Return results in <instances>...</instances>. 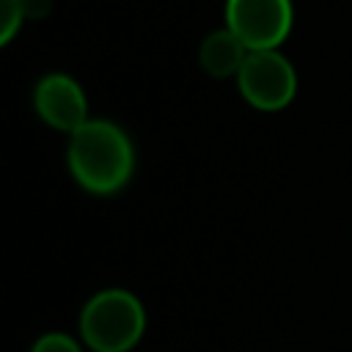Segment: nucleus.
I'll return each mask as SVG.
<instances>
[{
	"instance_id": "nucleus-1",
	"label": "nucleus",
	"mask_w": 352,
	"mask_h": 352,
	"mask_svg": "<svg viewBox=\"0 0 352 352\" xmlns=\"http://www.w3.org/2000/svg\"><path fill=\"white\" fill-rule=\"evenodd\" d=\"M66 165L85 192L113 195L135 173V146L116 121L91 118L69 135Z\"/></svg>"
},
{
	"instance_id": "nucleus-2",
	"label": "nucleus",
	"mask_w": 352,
	"mask_h": 352,
	"mask_svg": "<svg viewBox=\"0 0 352 352\" xmlns=\"http://www.w3.org/2000/svg\"><path fill=\"white\" fill-rule=\"evenodd\" d=\"M146 333V308L126 289H102L80 311V341L91 352H129Z\"/></svg>"
},
{
	"instance_id": "nucleus-3",
	"label": "nucleus",
	"mask_w": 352,
	"mask_h": 352,
	"mask_svg": "<svg viewBox=\"0 0 352 352\" xmlns=\"http://www.w3.org/2000/svg\"><path fill=\"white\" fill-rule=\"evenodd\" d=\"M236 88L242 99L264 113L283 110L297 94V72L280 50H256L245 58Z\"/></svg>"
},
{
	"instance_id": "nucleus-4",
	"label": "nucleus",
	"mask_w": 352,
	"mask_h": 352,
	"mask_svg": "<svg viewBox=\"0 0 352 352\" xmlns=\"http://www.w3.org/2000/svg\"><path fill=\"white\" fill-rule=\"evenodd\" d=\"M294 25L292 0H226V28L250 50H278Z\"/></svg>"
},
{
	"instance_id": "nucleus-5",
	"label": "nucleus",
	"mask_w": 352,
	"mask_h": 352,
	"mask_svg": "<svg viewBox=\"0 0 352 352\" xmlns=\"http://www.w3.org/2000/svg\"><path fill=\"white\" fill-rule=\"evenodd\" d=\"M33 107L47 126L66 132V135H74L85 121H91L88 118V96H85L82 85L63 72L44 74L36 82Z\"/></svg>"
},
{
	"instance_id": "nucleus-6",
	"label": "nucleus",
	"mask_w": 352,
	"mask_h": 352,
	"mask_svg": "<svg viewBox=\"0 0 352 352\" xmlns=\"http://www.w3.org/2000/svg\"><path fill=\"white\" fill-rule=\"evenodd\" d=\"M248 55H250V50L228 28L206 33L201 47H198V63L214 80H226V77L236 80V74H239V69H242Z\"/></svg>"
},
{
	"instance_id": "nucleus-7",
	"label": "nucleus",
	"mask_w": 352,
	"mask_h": 352,
	"mask_svg": "<svg viewBox=\"0 0 352 352\" xmlns=\"http://www.w3.org/2000/svg\"><path fill=\"white\" fill-rule=\"evenodd\" d=\"M25 19V0H0V44H8Z\"/></svg>"
},
{
	"instance_id": "nucleus-8",
	"label": "nucleus",
	"mask_w": 352,
	"mask_h": 352,
	"mask_svg": "<svg viewBox=\"0 0 352 352\" xmlns=\"http://www.w3.org/2000/svg\"><path fill=\"white\" fill-rule=\"evenodd\" d=\"M30 352H82V346L77 338L55 330V333H44L41 338H36Z\"/></svg>"
},
{
	"instance_id": "nucleus-9",
	"label": "nucleus",
	"mask_w": 352,
	"mask_h": 352,
	"mask_svg": "<svg viewBox=\"0 0 352 352\" xmlns=\"http://www.w3.org/2000/svg\"><path fill=\"white\" fill-rule=\"evenodd\" d=\"M50 11V0H25V14L28 16H44Z\"/></svg>"
}]
</instances>
